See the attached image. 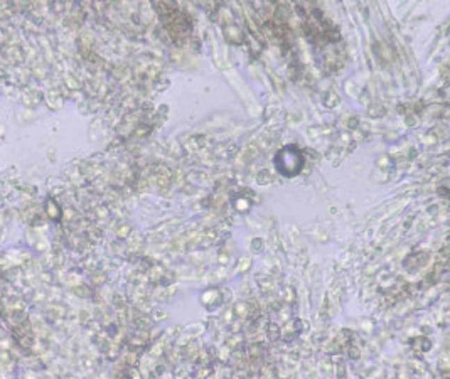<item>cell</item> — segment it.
<instances>
[{
  "instance_id": "obj_1",
  "label": "cell",
  "mask_w": 450,
  "mask_h": 379,
  "mask_svg": "<svg viewBox=\"0 0 450 379\" xmlns=\"http://www.w3.org/2000/svg\"><path fill=\"white\" fill-rule=\"evenodd\" d=\"M302 162H304V159H302L300 152L294 149V147H285L275 157V163H277L278 170L284 175L297 174L300 170Z\"/></svg>"
}]
</instances>
